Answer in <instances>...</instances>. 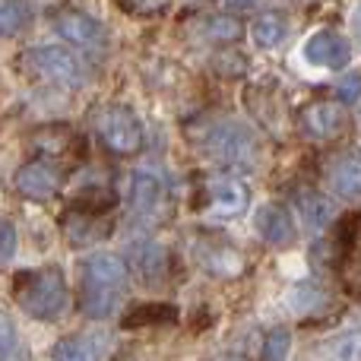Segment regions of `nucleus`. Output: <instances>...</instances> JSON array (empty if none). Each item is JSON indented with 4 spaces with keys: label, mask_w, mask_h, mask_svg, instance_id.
Here are the masks:
<instances>
[{
    "label": "nucleus",
    "mask_w": 361,
    "mask_h": 361,
    "mask_svg": "<svg viewBox=\"0 0 361 361\" xmlns=\"http://www.w3.org/2000/svg\"><path fill=\"white\" fill-rule=\"evenodd\" d=\"M187 133H190L193 149L203 152L216 165H244V169H254L257 159H260L257 137L250 133V127H244L235 118H222V114L200 118L197 124H190Z\"/></svg>",
    "instance_id": "1"
},
{
    "label": "nucleus",
    "mask_w": 361,
    "mask_h": 361,
    "mask_svg": "<svg viewBox=\"0 0 361 361\" xmlns=\"http://www.w3.org/2000/svg\"><path fill=\"white\" fill-rule=\"evenodd\" d=\"M127 288V263L118 254H92L80 267V311L82 317L105 320L118 311Z\"/></svg>",
    "instance_id": "2"
},
{
    "label": "nucleus",
    "mask_w": 361,
    "mask_h": 361,
    "mask_svg": "<svg viewBox=\"0 0 361 361\" xmlns=\"http://www.w3.org/2000/svg\"><path fill=\"white\" fill-rule=\"evenodd\" d=\"M13 301L29 314L32 320H57L67 311V276L61 267H38L23 269L13 279Z\"/></svg>",
    "instance_id": "3"
},
{
    "label": "nucleus",
    "mask_w": 361,
    "mask_h": 361,
    "mask_svg": "<svg viewBox=\"0 0 361 361\" xmlns=\"http://www.w3.org/2000/svg\"><path fill=\"white\" fill-rule=\"evenodd\" d=\"M16 67L23 70L29 80L51 82V86H80L86 80V67L82 61L63 44H38L16 57Z\"/></svg>",
    "instance_id": "4"
},
{
    "label": "nucleus",
    "mask_w": 361,
    "mask_h": 361,
    "mask_svg": "<svg viewBox=\"0 0 361 361\" xmlns=\"http://www.w3.org/2000/svg\"><path fill=\"white\" fill-rule=\"evenodd\" d=\"M92 130L99 137V143L114 156H133L143 149V121L137 118V111L121 102H105L92 111Z\"/></svg>",
    "instance_id": "5"
},
{
    "label": "nucleus",
    "mask_w": 361,
    "mask_h": 361,
    "mask_svg": "<svg viewBox=\"0 0 361 361\" xmlns=\"http://www.w3.org/2000/svg\"><path fill=\"white\" fill-rule=\"evenodd\" d=\"M127 206L137 222L162 225L171 219V193L156 169H137L127 180Z\"/></svg>",
    "instance_id": "6"
},
{
    "label": "nucleus",
    "mask_w": 361,
    "mask_h": 361,
    "mask_svg": "<svg viewBox=\"0 0 361 361\" xmlns=\"http://www.w3.org/2000/svg\"><path fill=\"white\" fill-rule=\"evenodd\" d=\"M197 209L212 219H238L250 206V187L235 175H203L197 184Z\"/></svg>",
    "instance_id": "7"
},
{
    "label": "nucleus",
    "mask_w": 361,
    "mask_h": 361,
    "mask_svg": "<svg viewBox=\"0 0 361 361\" xmlns=\"http://www.w3.org/2000/svg\"><path fill=\"white\" fill-rule=\"evenodd\" d=\"M193 260L200 263V269L209 276H219V279H235L247 269V260L244 254L228 241V238L216 235V231H200L193 235Z\"/></svg>",
    "instance_id": "8"
},
{
    "label": "nucleus",
    "mask_w": 361,
    "mask_h": 361,
    "mask_svg": "<svg viewBox=\"0 0 361 361\" xmlns=\"http://www.w3.org/2000/svg\"><path fill=\"white\" fill-rule=\"evenodd\" d=\"M61 231L70 247H92L111 235V209L89 203H70L63 209Z\"/></svg>",
    "instance_id": "9"
},
{
    "label": "nucleus",
    "mask_w": 361,
    "mask_h": 361,
    "mask_svg": "<svg viewBox=\"0 0 361 361\" xmlns=\"http://www.w3.org/2000/svg\"><path fill=\"white\" fill-rule=\"evenodd\" d=\"M54 29L61 38H67L73 48L86 51V54H105L108 48V29L99 19L86 16L80 10H61L54 16Z\"/></svg>",
    "instance_id": "10"
},
{
    "label": "nucleus",
    "mask_w": 361,
    "mask_h": 361,
    "mask_svg": "<svg viewBox=\"0 0 361 361\" xmlns=\"http://www.w3.org/2000/svg\"><path fill=\"white\" fill-rule=\"evenodd\" d=\"M61 180H63V171L57 169V162H51V159H32V162H25L23 169L16 171V178H13V187H16L19 197L25 200H51L57 190H61Z\"/></svg>",
    "instance_id": "11"
},
{
    "label": "nucleus",
    "mask_w": 361,
    "mask_h": 361,
    "mask_svg": "<svg viewBox=\"0 0 361 361\" xmlns=\"http://www.w3.org/2000/svg\"><path fill=\"white\" fill-rule=\"evenodd\" d=\"M32 149L42 159H51V162H76L82 156V140L73 127L67 124H48L38 127L29 137Z\"/></svg>",
    "instance_id": "12"
},
{
    "label": "nucleus",
    "mask_w": 361,
    "mask_h": 361,
    "mask_svg": "<svg viewBox=\"0 0 361 361\" xmlns=\"http://www.w3.org/2000/svg\"><path fill=\"white\" fill-rule=\"evenodd\" d=\"M301 54H305V61L311 63V67L343 70L352 57V48H349V38L339 35L336 29H317V32H311V38L305 42Z\"/></svg>",
    "instance_id": "13"
},
{
    "label": "nucleus",
    "mask_w": 361,
    "mask_h": 361,
    "mask_svg": "<svg viewBox=\"0 0 361 361\" xmlns=\"http://www.w3.org/2000/svg\"><path fill=\"white\" fill-rule=\"evenodd\" d=\"M111 352H114V343L108 333L86 330V333L63 336L61 343L51 349V358L54 361H108Z\"/></svg>",
    "instance_id": "14"
},
{
    "label": "nucleus",
    "mask_w": 361,
    "mask_h": 361,
    "mask_svg": "<svg viewBox=\"0 0 361 361\" xmlns=\"http://www.w3.org/2000/svg\"><path fill=\"white\" fill-rule=\"evenodd\" d=\"M326 187L343 200H361V149H339L326 159Z\"/></svg>",
    "instance_id": "15"
},
{
    "label": "nucleus",
    "mask_w": 361,
    "mask_h": 361,
    "mask_svg": "<svg viewBox=\"0 0 361 361\" xmlns=\"http://www.w3.org/2000/svg\"><path fill=\"white\" fill-rule=\"evenodd\" d=\"M339 282L345 292L361 298V216H352L343 225V244H339Z\"/></svg>",
    "instance_id": "16"
},
{
    "label": "nucleus",
    "mask_w": 361,
    "mask_h": 361,
    "mask_svg": "<svg viewBox=\"0 0 361 361\" xmlns=\"http://www.w3.org/2000/svg\"><path fill=\"white\" fill-rule=\"evenodd\" d=\"M127 263H130V269L143 282L159 286V282L169 279L171 257H169V250L156 241H133L130 247H127Z\"/></svg>",
    "instance_id": "17"
},
{
    "label": "nucleus",
    "mask_w": 361,
    "mask_h": 361,
    "mask_svg": "<svg viewBox=\"0 0 361 361\" xmlns=\"http://www.w3.org/2000/svg\"><path fill=\"white\" fill-rule=\"evenodd\" d=\"M345 127V114L333 102H314V105L301 108L298 114V130L307 140H333L339 137Z\"/></svg>",
    "instance_id": "18"
},
{
    "label": "nucleus",
    "mask_w": 361,
    "mask_h": 361,
    "mask_svg": "<svg viewBox=\"0 0 361 361\" xmlns=\"http://www.w3.org/2000/svg\"><path fill=\"white\" fill-rule=\"evenodd\" d=\"M257 231H260V238L267 244L286 247L295 238V222L282 206H260V212H257Z\"/></svg>",
    "instance_id": "19"
},
{
    "label": "nucleus",
    "mask_w": 361,
    "mask_h": 361,
    "mask_svg": "<svg viewBox=\"0 0 361 361\" xmlns=\"http://www.w3.org/2000/svg\"><path fill=\"white\" fill-rule=\"evenodd\" d=\"M292 206H295V212L301 216V222H305L307 228H324V225L333 219V203L326 197H320L317 190L292 193Z\"/></svg>",
    "instance_id": "20"
},
{
    "label": "nucleus",
    "mask_w": 361,
    "mask_h": 361,
    "mask_svg": "<svg viewBox=\"0 0 361 361\" xmlns=\"http://www.w3.org/2000/svg\"><path fill=\"white\" fill-rule=\"evenodd\" d=\"M250 38H254V44L263 51L279 48V44L288 38L286 16H279V13H263V16H257L254 23H250Z\"/></svg>",
    "instance_id": "21"
},
{
    "label": "nucleus",
    "mask_w": 361,
    "mask_h": 361,
    "mask_svg": "<svg viewBox=\"0 0 361 361\" xmlns=\"http://www.w3.org/2000/svg\"><path fill=\"white\" fill-rule=\"evenodd\" d=\"M241 32L244 25L235 16H225V13H209L197 23V35L203 42H235V38H241Z\"/></svg>",
    "instance_id": "22"
},
{
    "label": "nucleus",
    "mask_w": 361,
    "mask_h": 361,
    "mask_svg": "<svg viewBox=\"0 0 361 361\" xmlns=\"http://www.w3.org/2000/svg\"><path fill=\"white\" fill-rule=\"evenodd\" d=\"M314 361H361V333H345V336L326 339L314 352Z\"/></svg>",
    "instance_id": "23"
},
{
    "label": "nucleus",
    "mask_w": 361,
    "mask_h": 361,
    "mask_svg": "<svg viewBox=\"0 0 361 361\" xmlns=\"http://www.w3.org/2000/svg\"><path fill=\"white\" fill-rule=\"evenodd\" d=\"M32 23V6L25 0H0V38L25 32Z\"/></svg>",
    "instance_id": "24"
},
{
    "label": "nucleus",
    "mask_w": 361,
    "mask_h": 361,
    "mask_svg": "<svg viewBox=\"0 0 361 361\" xmlns=\"http://www.w3.org/2000/svg\"><path fill=\"white\" fill-rule=\"evenodd\" d=\"M178 317V311L171 305H146L137 307L130 317L124 320V326H140V324H171Z\"/></svg>",
    "instance_id": "25"
},
{
    "label": "nucleus",
    "mask_w": 361,
    "mask_h": 361,
    "mask_svg": "<svg viewBox=\"0 0 361 361\" xmlns=\"http://www.w3.org/2000/svg\"><path fill=\"white\" fill-rule=\"evenodd\" d=\"M288 349H292V333L286 326L273 330L263 343V361H286L288 358Z\"/></svg>",
    "instance_id": "26"
},
{
    "label": "nucleus",
    "mask_w": 361,
    "mask_h": 361,
    "mask_svg": "<svg viewBox=\"0 0 361 361\" xmlns=\"http://www.w3.org/2000/svg\"><path fill=\"white\" fill-rule=\"evenodd\" d=\"M114 4L130 16H159V13H165V6L171 0H114Z\"/></svg>",
    "instance_id": "27"
},
{
    "label": "nucleus",
    "mask_w": 361,
    "mask_h": 361,
    "mask_svg": "<svg viewBox=\"0 0 361 361\" xmlns=\"http://www.w3.org/2000/svg\"><path fill=\"white\" fill-rule=\"evenodd\" d=\"M16 225L13 222H0V267H6V263L13 260V254H16Z\"/></svg>",
    "instance_id": "28"
},
{
    "label": "nucleus",
    "mask_w": 361,
    "mask_h": 361,
    "mask_svg": "<svg viewBox=\"0 0 361 361\" xmlns=\"http://www.w3.org/2000/svg\"><path fill=\"white\" fill-rule=\"evenodd\" d=\"M336 99L343 105H352V102L361 99V73H349L343 82L336 86Z\"/></svg>",
    "instance_id": "29"
},
{
    "label": "nucleus",
    "mask_w": 361,
    "mask_h": 361,
    "mask_svg": "<svg viewBox=\"0 0 361 361\" xmlns=\"http://www.w3.org/2000/svg\"><path fill=\"white\" fill-rule=\"evenodd\" d=\"M225 4H231V6H254L257 0H225Z\"/></svg>",
    "instance_id": "30"
},
{
    "label": "nucleus",
    "mask_w": 361,
    "mask_h": 361,
    "mask_svg": "<svg viewBox=\"0 0 361 361\" xmlns=\"http://www.w3.org/2000/svg\"><path fill=\"white\" fill-rule=\"evenodd\" d=\"M358 32H361V16H358Z\"/></svg>",
    "instance_id": "31"
}]
</instances>
